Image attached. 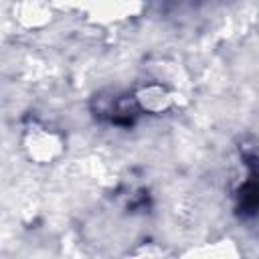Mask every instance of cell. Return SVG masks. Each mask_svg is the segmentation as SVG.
Segmentation results:
<instances>
[{
  "instance_id": "cell-1",
  "label": "cell",
  "mask_w": 259,
  "mask_h": 259,
  "mask_svg": "<svg viewBox=\"0 0 259 259\" xmlns=\"http://www.w3.org/2000/svg\"><path fill=\"white\" fill-rule=\"evenodd\" d=\"M243 164L247 176L237 190V214L241 219H253L259 214V148H245Z\"/></svg>"
}]
</instances>
